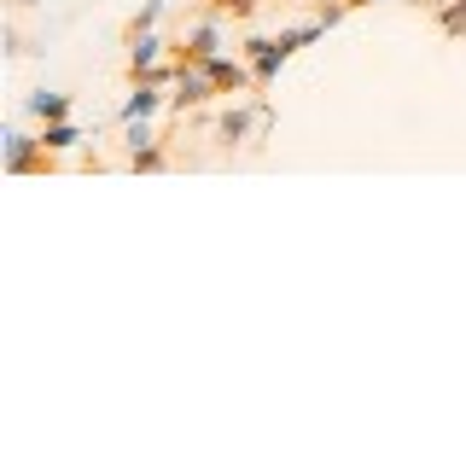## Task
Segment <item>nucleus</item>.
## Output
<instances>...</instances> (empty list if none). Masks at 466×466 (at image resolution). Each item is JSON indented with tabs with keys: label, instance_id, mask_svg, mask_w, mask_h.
I'll return each instance as SVG.
<instances>
[{
	"label": "nucleus",
	"instance_id": "obj_1",
	"mask_svg": "<svg viewBox=\"0 0 466 466\" xmlns=\"http://www.w3.org/2000/svg\"><path fill=\"white\" fill-rule=\"evenodd\" d=\"M58 152L41 146V135H24V128H6V175H53Z\"/></svg>",
	"mask_w": 466,
	"mask_h": 466
},
{
	"label": "nucleus",
	"instance_id": "obj_8",
	"mask_svg": "<svg viewBox=\"0 0 466 466\" xmlns=\"http://www.w3.org/2000/svg\"><path fill=\"white\" fill-rule=\"evenodd\" d=\"M135 175H157V169H169L175 164V152H169V135H157V140H146V146H135V152L123 157Z\"/></svg>",
	"mask_w": 466,
	"mask_h": 466
},
{
	"label": "nucleus",
	"instance_id": "obj_14",
	"mask_svg": "<svg viewBox=\"0 0 466 466\" xmlns=\"http://www.w3.org/2000/svg\"><path fill=\"white\" fill-rule=\"evenodd\" d=\"M437 29H443L449 41L466 35V6H461V0H443V6H437Z\"/></svg>",
	"mask_w": 466,
	"mask_h": 466
},
{
	"label": "nucleus",
	"instance_id": "obj_10",
	"mask_svg": "<svg viewBox=\"0 0 466 466\" xmlns=\"http://www.w3.org/2000/svg\"><path fill=\"white\" fill-rule=\"evenodd\" d=\"M262 6H268V0H198L204 18H222V24H228V18H233V24H251Z\"/></svg>",
	"mask_w": 466,
	"mask_h": 466
},
{
	"label": "nucleus",
	"instance_id": "obj_11",
	"mask_svg": "<svg viewBox=\"0 0 466 466\" xmlns=\"http://www.w3.org/2000/svg\"><path fill=\"white\" fill-rule=\"evenodd\" d=\"M35 135H41V146H47V152H58V157H65V152H76V146L87 140V135H82V128H76V123H70V116H65V123H41V128H35Z\"/></svg>",
	"mask_w": 466,
	"mask_h": 466
},
{
	"label": "nucleus",
	"instance_id": "obj_9",
	"mask_svg": "<svg viewBox=\"0 0 466 466\" xmlns=\"http://www.w3.org/2000/svg\"><path fill=\"white\" fill-rule=\"evenodd\" d=\"M24 111L35 116V123H65V116L76 111V99H70V94H47V87H41V94L24 99Z\"/></svg>",
	"mask_w": 466,
	"mask_h": 466
},
{
	"label": "nucleus",
	"instance_id": "obj_17",
	"mask_svg": "<svg viewBox=\"0 0 466 466\" xmlns=\"http://www.w3.org/2000/svg\"><path fill=\"white\" fill-rule=\"evenodd\" d=\"M461 6H466V0H461Z\"/></svg>",
	"mask_w": 466,
	"mask_h": 466
},
{
	"label": "nucleus",
	"instance_id": "obj_13",
	"mask_svg": "<svg viewBox=\"0 0 466 466\" xmlns=\"http://www.w3.org/2000/svg\"><path fill=\"white\" fill-rule=\"evenodd\" d=\"M320 35H327V24H298V29H280V47L286 53H303V47H309V41H320Z\"/></svg>",
	"mask_w": 466,
	"mask_h": 466
},
{
	"label": "nucleus",
	"instance_id": "obj_7",
	"mask_svg": "<svg viewBox=\"0 0 466 466\" xmlns=\"http://www.w3.org/2000/svg\"><path fill=\"white\" fill-rule=\"evenodd\" d=\"M157 111H169V87L164 82H128V99L116 106V123H152Z\"/></svg>",
	"mask_w": 466,
	"mask_h": 466
},
{
	"label": "nucleus",
	"instance_id": "obj_15",
	"mask_svg": "<svg viewBox=\"0 0 466 466\" xmlns=\"http://www.w3.org/2000/svg\"><path fill=\"white\" fill-rule=\"evenodd\" d=\"M350 18V6L344 0H315V24H327V29H339Z\"/></svg>",
	"mask_w": 466,
	"mask_h": 466
},
{
	"label": "nucleus",
	"instance_id": "obj_4",
	"mask_svg": "<svg viewBox=\"0 0 466 466\" xmlns=\"http://www.w3.org/2000/svg\"><path fill=\"white\" fill-rule=\"evenodd\" d=\"M210 99H222L216 82H210V70H204V65H181V76H175V87H169V111L187 116V111H204Z\"/></svg>",
	"mask_w": 466,
	"mask_h": 466
},
{
	"label": "nucleus",
	"instance_id": "obj_6",
	"mask_svg": "<svg viewBox=\"0 0 466 466\" xmlns=\"http://www.w3.org/2000/svg\"><path fill=\"white\" fill-rule=\"evenodd\" d=\"M210 82H216V94L222 99H239V94H257V70L245 65V53H216L210 65Z\"/></svg>",
	"mask_w": 466,
	"mask_h": 466
},
{
	"label": "nucleus",
	"instance_id": "obj_2",
	"mask_svg": "<svg viewBox=\"0 0 466 466\" xmlns=\"http://www.w3.org/2000/svg\"><path fill=\"white\" fill-rule=\"evenodd\" d=\"M257 135H262V99L257 106L233 99V106L216 116V146H222V152H239V146H251Z\"/></svg>",
	"mask_w": 466,
	"mask_h": 466
},
{
	"label": "nucleus",
	"instance_id": "obj_16",
	"mask_svg": "<svg viewBox=\"0 0 466 466\" xmlns=\"http://www.w3.org/2000/svg\"><path fill=\"white\" fill-rule=\"evenodd\" d=\"M41 0H6V12H35Z\"/></svg>",
	"mask_w": 466,
	"mask_h": 466
},
{
	"label": "nucleus",
	"instance_id": "obj_12",
	"mask_svg": "<svg viewBox=\"0 0 466 466\" xmlns=\"http://www.w3.org/2000/svg\"><path fill=\"white\" fill-rule=\"evenodd\" d=\"M157 18H164V0H146L135 18L123 24V41H135V35H146V29H157Z\"/></svg>",
	"mask_w": 466,
	"mask_h": 466
},
{
	"label": "nucleus",
	"instance_id": "obj_5",
	"mask_svg": "<svg viewBox=\"0 0 466 466\" xmlns=\"http://www.w3.org/2000/svg\"><path fill=\"white\" fill-rule=\"evenodd\" d=\"M216 53H222V18H198V24L169 47L175 65H210Z\"/></svg>",
	"mask_w": 466,
	"mask_h": 466
},
{
	"label": "nucleus",
	"instance_id": "obj_3",
	"mask_svg": "<svg viewBox=\"0 0 466 466\" xmlns=\"http://www.w3.org/2000/svg\"><path fill=\"white\" fill-rule=\"evenodd\" d=\"M239 53H245V65L257 70V94H268L274 82H280V70H286V47H280V35H245L239 41Z\"/></svg>",
	"mask_w": 466,
	"mask_h": 466
}]
</instances>
